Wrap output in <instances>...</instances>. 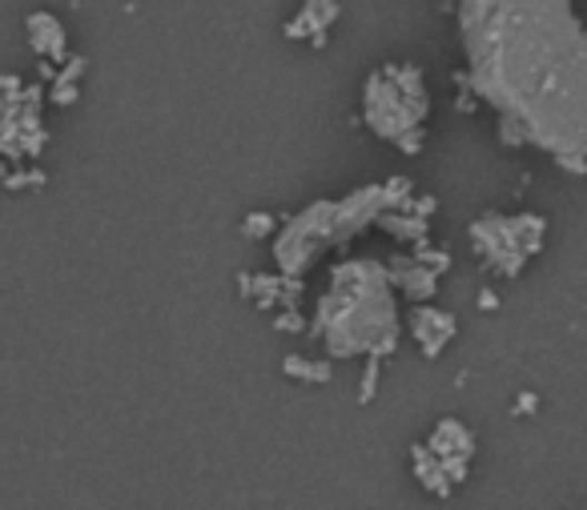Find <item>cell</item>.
Masks as SVG:
<instances>
[{
    "mask_svg": "<svg viewBox=\"0 0 587 510\" xmlns=\"http://www.w3.org/2000/svg\"><path fill=\"white\" fill-rule=\"evenodd\" d=\"M415 326H419V338H422V350L427 354H439V346L451 338L455 322L447 318V313L439 310H419V318H415Z\"/></svg>",
    "mask_w": 587,
    "mask_h": 510,
    "instance_id": "6da1fadb",
    "label": "cell"
}]
</instances>
